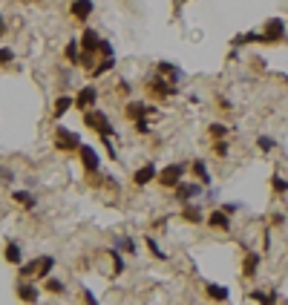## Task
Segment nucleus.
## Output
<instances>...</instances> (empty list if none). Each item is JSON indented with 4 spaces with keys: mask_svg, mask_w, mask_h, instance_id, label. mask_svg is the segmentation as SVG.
<instances>
[{
    "mask_svg": "<svg viewBox=\"0 0 288 305\" xmlns=\"http://www.w3.org/2000/svg\"><path fill=\"white\" fill-rule=\"evenodd\" d=\"M84 124L90 127V130H96L98 135H101V141H110L113 138V124H110V118L104 115V113H98V110H87V115H84Z\"/></svg>",
    "mask_w": 288,
    "mask_h": 305,
    "instance_id": "f257e3e1",
    "label": "nucleus"
},
{
    "mask_svg": "<svg viewBox=\"0 0 288 305\" xmlns=\"http://www.w3.org/2000/svg\"><path fill=\"white\" fill-rule=\"evenodd\" d=\"M55 147L58 150H81V138H78V133H72L66 127H58L55 130Z\"/></svg>",
    "mask_w": 288,
    "mask_h": 305,
    "instance_id": "f03ea898",
    "label": "nucleus"
},
{
    "mask_svg": "<svg viewBox=\"0 0 288 305\" xmlns=\"http://www.w3.org/2000/svg\"><path fill=\"white\" fill-rule=\"evenodd\" d=\"M182 176H185V164H170V167H164L159 176V184L161 187H179L182 184Z\"/></svg>",
    "mask_w": 288,
    "mask_h": 305,
    "instance_id": "7ed1b4c3",
    "label": "nucleus"
},
{
    "mask_svg": "<svg viewBox=\"0 0 288 305\" xmlns=\"http://www.w3.org/2000/svg\"><path fill=\"white\" fill-rule=\"evenodd\" d=\"M265 38H268V43H274V40H283V38H286V23H283L280 18L268 20V23H265Z\"/></svg>",
    "mask_w": 288,
    "mask_h": 305,
    "instance_id": "20e7f679",
    "label": "nucleus"
},
{
    "mask_svg": "<svg viewBox=\"0 0 288 305\" xmlns=\"http://www.w3.org/2000/svg\"><path fill=\"white\" fill-rule=\"evenodd\" d=\"M96 101H98V90H96V87H84V90H81V95L75 98V104H78L84 113H87V110H90Z\"/></svg>",
    "mask_w": 288,
    "mask_h": 305,
    "instance_id": "39448f33",
    "label": "nucleus"
},
{
    "mask_svg": "<svg viewBox=\"0 0 288 305\" xmlns=\"http://www.w3.org/2000/svg\"><path fill=\"white\" fill-rule=\"evenodd\" d=\"M81 161H84V167H87V170H98V164H101V161H98V152L93 150V147H90V144H81Z\"/></svg>",
    "mask_w": 288,
    "mask_h": 305,
    "instance_id": "423d86ee",
    "label": "nucleus"
},
{
    "mask_svg": "<svg viewBox=\"0 0 288 305\" xmlns=\"http://www.w3.org/2000/svg\"><path fill=\"white\" fill-rule=\"evenodd\" d=\"M156 176H159V173H156V167H153V164H144L141 170H135V176H133V182H135L138 187H141V184H150L153 179H156Z\"/></svg>",
    "mask_w": 288,
    "mask_h": 305,
    "instance_id": "0eeeda50",
    "label": "nucleus"
},
{
    "mask_svg": "<svg viewBox=\"0 0 288 305\" xmlns=\"http://www.w3.org/2000/svg\"><path fill=\"white\" fill-rule=\"evenodd\" d=\"M90 15H93V0H75V3H72V18L87 20Z\"/></svg>",
    "mask_w": 288,
    "mask_h": 305,
    "instance_id": "6e6552de",
    "label": "nucleus"
},
{
    "mask_svg": "<svg viewBox=\"0 0 288 305\" xmlns=\"http://www.w3.org/2000/svg\"><path fill=\"white\" fill-rule=\"evenodd\" d=\"M208 225L216 228V230H230V219H228L225 210H213V213L208 216Z\"/></svg>",
    "mask_w": 288,
    "mask_h": 305,
    "instance_id": "1a4fd4ad",
    "label": "nucleus"
},
{
    "mask_svg": "<svg viewBox=\"0 0 288 305\" xmlns=\"http://www.w3.org/2000/svg\"><path fill=\"white\" fill-rule=\"evenodd\" d=\"M81 49H84V52H98V49H101V38H98L93 29H87L84 38H81Z\"/></svg>",
    "mask_w": 288,
    "mask_h": 305,
    "instance_id": "9d476101",
    "label": "nucleus"
},
{
    "mask_svg": "<svg viewBox=\"0 0 288 305\" xmlns=\"http://www.w3.org/2000/svg\"><path fill=\"white\" fill-rule=\"evenodd\" d=\"M199 193H202V184H185V182H182L179 187H176V196H179L182 202H188V199H196Z\"/></svg>",
    "mask_w": 288,
    "mask_h": 305,
    "instance_id": "9b49d317",
    "label": "nucleus"
},
{
    "mask_svg": "<svg viewBox=\"0 0 288 305\" xmlns=\"http://www.w3.org/2000/svg\"><path fill=\"white\" fill-rule=\"evenodd\" d=\"M18 297H20L23 303H38L40 291H38L35 285H29V282H20V285H18Z\"/></svg>",
    "mask_w": 288,
    "mask_h": 305,
    "instance_id": "f8f14e48",
    "label": "nucleus"
},
{
    "mask_svg": "<svg viewBox=\"0 0 288 305\" xmlns=\"http://www.w3.org/2000/svg\"><path fill=\"white\" fill-rule=\"evenodd\" d=\"M124 113H127V118H130V121H141V118H144V113H150V110H147V107H144L141 101H130Z\"/></svg>",
    "mask_w": 288,
    "mask_h": 305,
    "instance_id": "ddd939ff",
    "label": "nucleus"
},
{
    "mask_svg": "<svg viewBox=\"0 0 288 305\" xmlns=\"http://www.w3.org/2000/svg\"><path fill=\"white\" fill-rule=\"evenodd\" d=\"M205 291H208V297H211L213 303H225V300L230 297V291H228L225 285H213V282H211V285H208Z\"/></svg>",
    "mask_w": 288,
    "mask_h": 305,
    "instance_id": "4468645a",
    "label": "nucleus"
},
{
    "mask_svg": "<svg viewBox=\"0 0 288 305\" xmlns=\"http://www.w3.org/2000/svg\"><path fill=\"white\" fill-rule=\"evenodd\" d=\"M256 268H259V253H245V265H242V274L254 276Z\"/></svg>",
    "mask_w": 288,
    "mask_h": 305,
    "instance_id": "2eb2a0df",
    "label": "nucleus"
},
{
    "mask_svg": "<svg viewBox=\"0 0 288 305\" xmlns=\"http://www.w3.org/2000/svg\"><path fill=\"white\" fill-rule=\"evenodd\" d=\"M6 259H9L12 265H20L23 253H20V245H18V242H9V245H6Z\"/></svg>",
    "mask_w": 288,
    "mask_h": 305,
    "instance_id": "dca6fc26",
    "label": "nucleus"
},
{
    "mask_svg": "<svg viewBox=\"0 0 288 305\" xmlns=\"http://www.w3.org/2000/svg\"><path fill=\"white\" fill-rule=\"evenodd\" d=\"M15 202H18V205H23L26 210H32L35 205H38V202H35V196H32V193H26V190H15Z\"/></svg>",
    "mask_w": 288,
    "mask_h": 305,
    "instance_id": "f3484780",
    "label": "nucleus"
},
{
    "mask_svg": "<svg viewBox=\"0 0 288 305\" xmlns=\"http://www.w3.org/2000/svg\"><path fill=\"white\" fill-rule=\"evenodd\" d=\"M182 219H188V222L196 225V222H202V210H199L196 205H185V208H182Z\"/></svg>",
    "mask_w": 288,
    "mask_h": 305,
    "instance_id": "a211bd4d",
    "label": "nucleus"
},
{
    "mask_svg": "<svg viewBox=\"0 0 288 305\" xmlns=\"http://www.w3.org/2000/svg\"><path fill=\"white\" fill-rule=\"evenodd\" d=\"M193 176L202 184H211V173H208V167H205L202 161H193Z\"/></svg>",
    "mask_w": 288,
    "mask_h": 305,
    "instance_id": "6ab92c4d",
    "label": "nucleus"
},
{
    "mask_svg": "<svg viewBox=\"0 0 288 305\" xmlns=\"http://www.w3.org/2000/svg\"><path fill=\"white\" fill-rule=\"evenodd\" d=\"M156 69H159V75H170V81H179V78H182V72H179L173 63H164V61H161Z\"/></svg>",
    "mask_w": 288,
    "mask_h": 305,
    "instance_id": "aec40b11",
    "label": "nucleus"
},
{
    "mask_svg": "<svg viewBox=\"0 0 288 305\" xmlns=\"http://www.w3.org/2000/svg\"><path fill=\"white\" fill-rule=\"evenodd\" d=\"M40 274V259H32V262H26V265H20V276H38Z\"/></svg>",
    "mask_w": 288,
    "mask_h": 305,
    "instance_id": "412c9836",
    "label": "nucleus"
},
{
    "mask_svg": "<svg viewBox=\"0 0 288 305\" xmlns=\"http://www.w3.org/2000/svg\"><path fill=\"white\" fill-rule=\"evenodd\" d=\"M72 104H75V101H72L69 95H61V98L55 101V118H61V115H64V113L69 110V107H72Z\"/></svg>",
    "mask_w": 288,
    "mask_h": 305,
    "instance_id": "4be33fe9",
    "label": "nucleus"
},
{
    "mask_svg": "<svg viewBox=\"0 0 288 305\" xmlns=\"http://www.w3.org/2000/svg\"><path fill=\"white\" fill-rule=\"evenodd\" d=\"M66 58L72 63L81 61V43H78V40H69V43H66Z\"/></svg>",
    "mask_w": 288,
    "mask_h": 305,
    "instance_id": "5701e85b",
    "label": "nucleus"
},
{
    "mask_svg": "<svg viewBox=\"0 0 288 305\" xmlns=\"http://www.w3.org/2000/svg\"><path fill=\"white\" fill-rule=\"evenodd\" d=\"M115 66V58H104V61L98 63L96 69H93V78H98V75H104V72H110Z\"/></svg>",
    "mask_w": 288,
    "mask_h": 305,
    "instance_id": "b1692460",
    "label": "nucleus"
},
{
    "mask_svg": "<svg viewBox=\"0 0 288 305\" xmlns=\"http://www.w3.org/2000/svg\"><path fill=\"white\" fill-rule=\"evenodd\" d=\"M52 268H55V259H52V256H40V274H38V276H40V279H46Z\"/></svg>",
    "mask_w": 288,
    "mask_h": 305,
    "instance_id": "393cba45",
    "label": "nucleus"
},
{
    "mask_svg": "<svg viewBox=\"0 0 288 305\" xmlns=\"http://www.w3.org/2000/svg\"><path fill=\"white\" fill-rule=\"evenodd\" d=\"M251 300H256L259 305H274V303H277V297H271V294H265V291H254Z\"/></svg>",
    "mask_w": 288,
    "mask_h": 305,
    "instance_id": "a878e982",
    "label": "nucleus"
},
{
    "mask_svg": "<svg viewBox=\"0 0 288 305\" xmlns=\"http://www.w3.org/2000/svg\"><path fill=\"white\" fill-rule=\"evenodd\" d=\"M256 144H259V150H262V152H271L274 147H277V141H274L271 135H259V138H256Z\"/></svg>",
    "mask_w": 288,
    "mask_h": 305,
    "instance_id": "bb28decb",
    "label": "nucleus"
},
{
    "mask_svg": "<svg viewBox=\"0 0 288 305\" xmlns=\"http://www.w3.org/2000/svg\"><path fill=\"white\" fill-rule=\"evenodd\" d=\"M271 187H274V193H286V190H288V182L283 179V176H274V179H271Z\"/></svg>",
    "mask_w": 288,
    "mask_h": 305,
    "instance_id": "cd10ccee",
    "label": "nucleus"
},
{
    "mask_svg": "<svg viewBox=\"0 0 288 305\" xmlns=\"http://www.w3.org/2000/svg\"><path fill=\"white\" fill-rule=\"evenodd\" d=\"M110 253H113V268H115V274H121V271H124V262H121L118 248H115V250H110Z\"/></svg>",
    "mask_w": 288,
    "mask_h": 305,
    "instance_id": "c85d7f7f",
    "label": "nucleus"
},
{
    "mask_svg": "<svg viewBox=\"0 0 288 305\" xmlns=\"http://www.w3.org/2000/svg\"><path fill=\"white\" fill-rule=\"evenodd\" d=\"M147 248H150V253H153V256H156V259H164V256H167V253H164V250H161L159 245H156V239H147Z\"/></svg>",
    "mask_w": 288,
    "mask_h": 305,
    "instance_id": "c756f323",
    "label": "nucleus"
},
{
    "mask_svg": "<svg viewBox=\"0 0 288 305\" xmlns=\"http://www.w3.org/2000/svg\"><path fill=\"white\" fill-rule=\"evenodd\" d=\"M208 130H211V135H216V138H225V135H228V127H222V124H211Z\"/></svg>",
    "mask_w": 288,
    "mask_h": 305,
    "instance_id": "7c9ffc66",
    "label": "nucleus"
},
{
    "mask_svg": "<svg viewBox=\"0 0 288 305\" xmlns=\"http://www.w3.org/2000/svg\"><path fill=\"white\" fill-rule=\"evenodd\" d=\"M46 291L61 294V291H64V282H58V279H46Z\"/></svg>",
    "mask_w": 288,
    "mask_h": 305,
    "instance_id": "2f4dec72",
    "label": "nucleus"
},
{
    "mask_svg": "<svg viewBox=\"0 0 288 305\" xmlns=\"http://www.w3.org/2000/svg\"><path fill=\"white\" fill-rule=\"evenodd\" d=\"M115 248H124L127 253H133V250H135V242H133V239H115Z\"/></svg>",
    "mask_w": 288,
    "mask_h": 305,
    "instance_id": "473e14b6",
    "label": "nucleus"
},
{
    "mask_svg": "<svg viewBox=\"0 0 288 305\" xmlns=\"http://www.w3.org/2000/svg\"><path fill=\"white\" fill-rule=\"evenodd\" d=\"M239 208H242L239 202H228V205H222V210H225V213H228V216H230V213H236Z\"/></svg>",
    "mask_w": 288,
    "mask_h": 305,
    "instance_id": "72a5a7b5",
    "label": "nucleus"
},
{
    "mask_svg": "<svg viewBox=\"0 0 288 305\" xmlns=\"http://www.w3.org/2000/svg\"><path fill=\"white\" fill-rule=\"evenodd\" d=\"M213 150H216V155H228V141H216Z\"/></svg>",
    "mask_w": 288,
    "mask_h": 305,
    "instance_id": "f704fd0d",
    "label": "nucleus"
},
{
    "mask_svg": "<svg viewBox=\"0 0 288 305\" xmlns=\"http://www.w3.org/2000/svg\"><path fill=\"white\" fill-rule=\"evenodd\" d=\"M12 58H15V55H12V49H0V63H9Z\"/></svg>",
    "mask_w": 288,
    "mask_h": 305,
    "instance_id": "c9c22d12",
    "label": "nucleus"
},
{
    "mask_svg": "<svg viewBox=\"0 0 288 305\" xmlns=\"http://www.w3.org/2000/svg\"><path fill=\"white\" fill-rule=\"evenodd\" d=\"M84 300H87V305H98V300L93 297V291H84Z\"/></svg>",
    "mask_w": 288,
    "mask_h": 305,
    "instance_id": "e433bc0d",
    "label": "nucleus"
},
{
    "mask_svg": "<svg viewBox=\"0 0 288 305\" xmlns=\"http://www.w3.org/2000/svg\"><path fill=\"white\" fill-rule=\"evenodd\" d=\"M135 130H138V133H147V121H144V118H141V121H135Z\"/></svg>",
    "mask_w": 288,
    "mask_h": 305,
    "instance_id": "4c0bfd02",
    "label": "nucleus"
},
{
    "mask_svg": "<svg viewBox=\"0 0 288 305\" xmlns=\"http://www.w3.org/2000/svg\"><path fill=\"white\" fill-rule=\"evenodd\" d=\"M3 32H6V20H3V18H0V35H3Z\"/></svg>",
    "mask_w": 288,
    "mask_h": 305,
    "instance_id": "58836bf2",
    "label": "nucleus"
}]
</instances>
